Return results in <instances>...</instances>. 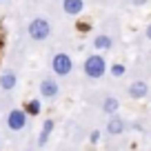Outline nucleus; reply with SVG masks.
Returning a JSON list of instances; mask_svg holds the SVG:
<instances>
[{
  "instance_id": "obj_11",
  "label": "nucleus",
  "mask_w": 151,
  "mask_h": 151,
  "mask_svg": "<svg viewBox=\"0 0 151 151\" xmlns=\"http://www.w3.org/2000/svg\"><path fill=\"white\" fill-rule=\"evenodd\" d=\"M118 109H120V100L116 98V96H107V98L102 100V111L107 113V116H116Z\"/></svg>"
},
{
  "instance_id": "obj_5",
  "label": "nucleus",
  "mask_w": 151,
  "mask_h": 151,
  "mask_svg": "<svg viewBox=\"0 0 151 151\" xmlns=\"http://www.w3.org/2000/svg\"><path fill=\"white\" fill-rule=\"evenodd\" d=\"M40 96H42L45 100H56L58 96H60V85H58L56 78H42L40 80Z\"/></svg>"
},
{
  "instance_id": "obj_18",
  "label": "nucleus",
  "mask_w": 151,
  "mask_h": 151,
  "mask_svg": "<svg viewBox=\"0 0 151 151\" xmlns=\"http://www.w3.org/2000/svg\"><path fill=\"white\" fill-rule=\"evenodd\" d=\"M0 149H2V142H0Z\"/></svg>"
},
{
  "instance_id": "obj_6",
  "label": "nucleus",
  "mask_w": 151,
  "mask_h": 151,
  "mask_svg": "<svg viewBox=\"0 0 151 151\" xmlns=\"http://www.w3.org/2000/svg\"><path fill=\"white\" fill-rule=\"evenodd\" d=\"M60 11H62V16L78 18L85 11V0H60Z\"/></svg>"
},
{
  "instance_id": "obj_17",
  "label": "nucleus",
  "mask_w": 151,
  "mask_h": 151,
  "mask_svg": "<svg viewBox=\"0 0 151 151\" xmlns=\"http://www.w3.org/2000/svg\"><path fill=\"white\" fill-rule=\"evenodd\" d=\"M131 2H133V5H145L147 0H131Z\"/></svg>"
},
{
  "instance_id": "obj_14",
  "label": "nucleus",
  "mask_w": 151,
  "mask_h": 151,
  "mask_svg": "<svg viewBox=\"0 0 151 151\" xmlns=\"http://www.w3.org/2000/svg\"><path fill=\"white\" fill-rule=\"evenodd\" d=\"M24 111H27V116H29V113H31V116L40 113V102H38V100H31V102L27 104V109H24Z\"/></svg>"
},
{
  "instance_id": "obj_7",
  "label": "nucleus",
  "mask_w": 151,
  "mask_h": 151,
  "mask_svg": "<svg viewBox=\"0 0 151 151\" xmlns=\"http://www.w3.org/2000/svg\"><path fill=\"white\" fill-rule=\"evenodd\" d=\"M127 96L131 100H145L149 96V85L145 80H133L131 85L127 87Z\"/></svg>"
},
{
  "instance_id": "obj_2",
  "label": "nucleus",
  "mask_w": 151,
  "mask_h": 151,
  "mask_svg": "<svg viewBox=\"0 0 151 151\" xmlns=\"http://www.w3.org/2000/svg\"><path fill=\"white\" fill-rule=\"evenodd\" d=\"M82 71L89 80H100L107 73V58L100 56V53H89L82 62Z\"/></svg>"
},
{
  "instance_id": "obj_3",
  "label": "nucleus",
  "mask_w": 151,
  "mask_h": 151,
  "mask_svg": "<svg viewBox=\"0 0 151 151\" xmlns=\"http://www.w3.org/2000/svg\"><path fill=\"white\" fill-rule=\"evenodd\" d=\"M49 67H51V73L56 78H67L73 71V58L67 51H53L51 60H49Z\"/></svg>"
},
{
  "instance_id": "obj_8",
  "label": "nucleus",
  "mask_w": 151,
  "mask_h": 151,
  "mask_svg": "<svg viewBox=\"0 0 151 151\" xmlns=\"http://www.w3.org/2000/svg\"><path fill=\"white\" fill-rule=\"evenodd\" d=\"M18 85V73L14 69H5L0 73V89L2 91H14Z\"/></svg>"
},
{
  "instance_id": "obj_16",
  "label": "nucleus",
  "mask_w": 151,
  "mask_h": 151,
  "mask_svg": "<svg viewBox=\"0 0 151 151\" xmlns=\"http://www.w3.org/2000/svg\"><path fill=\"white\" fill-rule=\"evenodd\" d=\"M98 136H100V133H98V131H93V133H91V138H89V140H91V142H96V140H98Z\"/></svg>"
},
{
  "instance_id": "obj_9",
  "label": "nucleus",
  "mask_w": 151,
  "mask_h": 151,
  "mask_svg": "<svg viewBox=\"0 0 151 151\" xmlns=\"http://www.w3.org/2000/svg\"><path fill=\"white\" fill-rule=\"evenodd\" d=\"M124 129H127V122H124L120 116H109L107 127H104V131H107L109 136H120Z\"/></svg>"
},
{
  "instance_id": "obj_19",
  "label": "nucleus",
  "mask_w": 151,
  "mask_h": 151,
  "mask_svg": "<svg viewBox=\"0 0 151 151\" xmlns=\"http://www.w3.org/2000/svg\"><path fill=\"white\" fill-rule=\"evenodd\" d=\"M0 2H7V0H0Z\"/></svg>"
},
{
  "instance_id": "obj_1",
  "label": "nucleus",
  "mask_w": 151,
  "mask_h": 151,
  "mask_svg": "<svg viewBox=\"0 0 151 151\" xmlns=\"http://www.w3.org/2000/svg\"><path fill=\"white\" fill-rule=\"evenodd\" d=\"M24 31H27V38L31 42H47L49 38H51V33H53V24H51V20H49L47 16L36 14V16H31V18L27 20Z\"/></svg>"
},
{
  "instance_id": "obj_4",
  "label": "nucleus",
  "mask_w": 151,
  "mask_h": 151,
  "mask_svg": "<svg viewBox=\"0 0 151 151\" xmlns=\"http://www.w3.org/2000/svg\"><path fill=\"white\" fill-rule=\"evenodd\" d=\"M27 111L24 109H18V107H14V109H9V113H7V118H5V124L11 129V131H22L24 127H27Z\"/></svg>"
},
{
  "instance_id": "obj_10",
  "label": "nucleus",
  "mask_w": 151,
  "mask_h": 151,
  "mask_svg": "<svg viewBox=\"0 0 151 151\" xmlns=\"http://www.w3.org/2000/svg\"><path fill=\"white\" fill-rule=\"evenodd\" d=\"M91 45H93L96 51H111L113 49V38L109 36V33H98Z\"/></svg>"
},
{
  "instance_id": "obj_15",
  "label": "nucleus",
  "mask_w": 151,
  "mask_h": 151,
  "mask_svg": "<svg viewBox=\"0 0 151 151\" xmlns=\"http://www.w3.org/2000/svg\"><path fill=\"white\" fill-rule=\"evenodd\" d=\"M145 36H147V40H149V42H151V22L147 24V29H145Z\"/></svg>"
},
{
  "instance_id": "obj_12",
  "label": "nucleus",
  "mask_w": 151,
  "mask_h": 151,
  "mask_svg": "<svg viewBox=\"0 0 151 151\" xmlns=\"http://www.w3.org/2000/svg\"><path fill=\"white\" fill-rule=\"evenodd\" d=\"M51 131H53V120H45L42 129H40V133H38V145L40 147L47 145V138L51 136Z\"/></svg>"
},
{
  "instance_id": "obj_13",
  "label": "nucleus",
  "mask_w": 151,
  "mask_h": 151,
  "mask_svg": "<svg viewBox=\"0 0 151 151\" xmlns=\"http://www.w3.org/2000/svg\"><path fill=\"white\" fill-rule=\"evenodd\" d=\"M124 71H127V69H124V65H120V62L111 65V76H113V78H122Z\"/></svg>"
}]
</instances>
